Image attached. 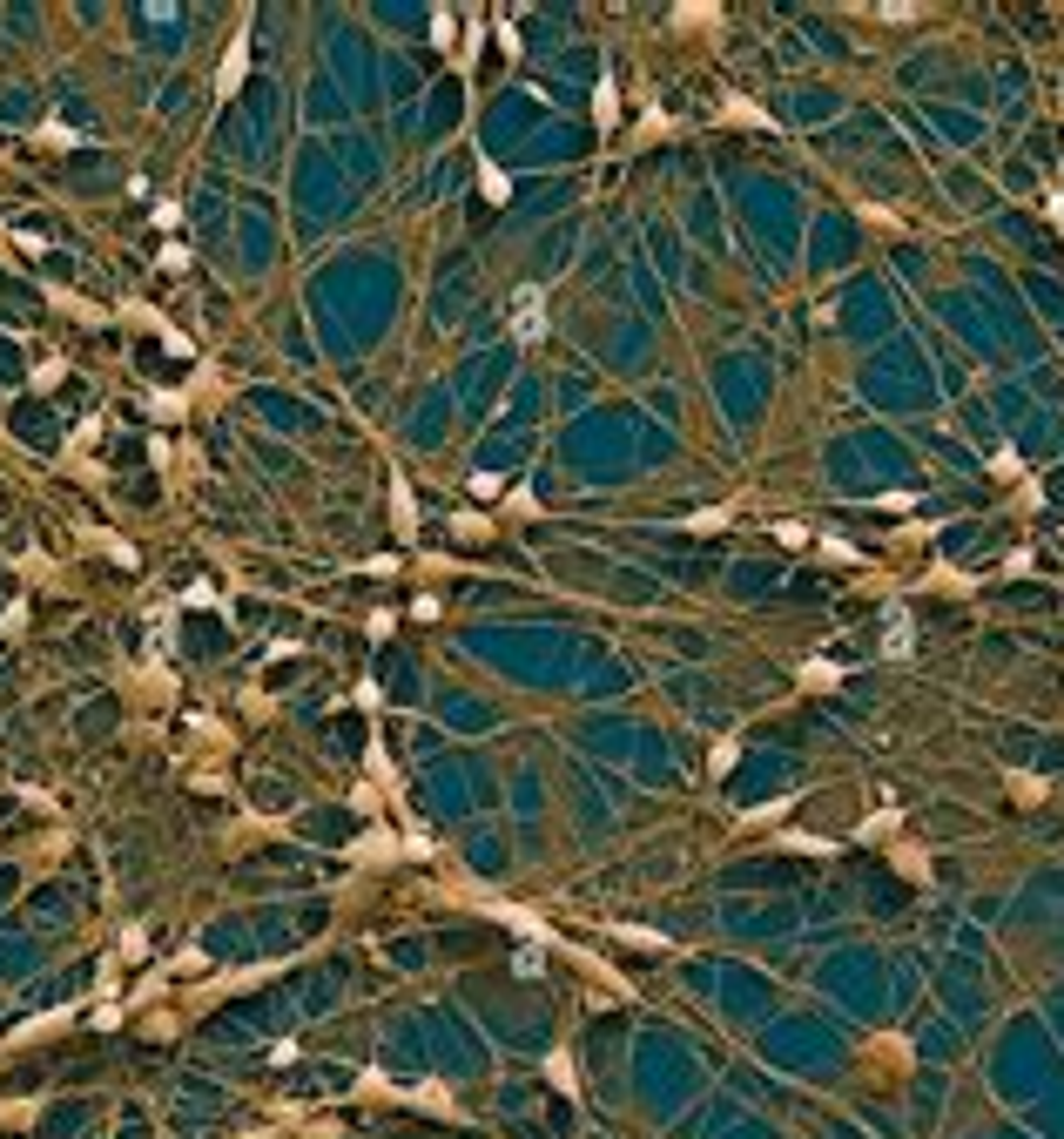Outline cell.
I'll return each instance as SVG.
<instances>
[{"instance_id":"cell-1","label":"cell","mask_w":1064,"mask_h":1139,"mask_svg":"<svg viewBox=\"0 0 1064 1139\" xmlns=\"http://www.w3.org/2000/svg\"><path fill=\"white\" fill-rule=\"evenodd\" d=\"M512 304H519V310H512V324H519V338H539V331H546V290H519Z\"/></svg>"},{"instance_id":"cell-2","label":"cell","mask_w":1064,"mask_h":1139,"mask_svg":"<svg viewBox=\"0 0 1064 1139\" xmlns=\"http://www.w3.org/2000/svg\"><path fill=\"white\" fill-rule=\"evenodd\" d=\"M882 627H889V634H882V654H889V661H903V654H910V620H903V608L882 613Z\"/></svg>"},{"instance_id":"cell-3","label":"cell","mask_w":1064,"mask_h":1139,"mask_svg":"<svg viewBox=\"0 0 1064 1139\" xmlns=\"http://www.w3.org/2000/svg\"><path fill=\"white\" fill-rule=\"evenodd\" d=\"M243 61H250V41H236L223 54V75H216V95H236V81H243Z\"/></svg>"},{"instance_id":"cell-4","label":"cell","mask_w":1064,"mask_h":1139,"mask_svg":"<svg viewBox=\"0 0 1064 1139\" xmlns=\"http://www.w3.org/2000/svg\"><path fill=\"white\" fill-rule=\"evenodd\" d=\"M391 506H398V527H405V532L418 527V520H412V493H405V479H398V486H391Z\"/></svg>"},{"instance_id":"cell-5","label":"cell","mask_w":1064,"mask_h":1139,"mask_svg":"<svg viewBox=\"0 0 1064 1139\" xmlns=\"http://www.w3.org/2000/svg\"><path fill=\"white\" fill-rule=\"evenodd\" d=\"M801 682H808V688H836V668H829V661H808Z\"/></svg>"},{"instance_id":"cell-6","label":"cell","mask_w":1064,"mask_h":1139,"mask_svg":"<svg viewBox=\"0 0 1064 1139\" xmlns=\"http://www.w3.org/2000/svg\"><path fill=\"white\" fill-rule=\"evenodd\" d=\"M620 937H627V944H646V950H660V944H667L660 931H641V924H620Z\"/></svg>"},{"instance_id":"cell-7","label":"cell","mask_w":1064,"mask_h":1139,"mask_svg":"<svg viewBox=\"0 0 1064 1139\" xmlns=\"http://www.w3.org/2000/svg\"><path fill=\"white\" fill-rule=\"evenodd\" d=\"M1011 789H1018L1025 802H1037V796H1044V782H1037V775H1018V769H1011Z\"/></svg>"},{"instance_id":"cell-8","label":"cell","mask_w":1064,"mask_h":1139,"mask_svg":"<svg viewBox=\"0 0 1064 1139\" xmlns=\"http://www.w3.org/2000/svg\"><path fill=\"white\" fill-rule=\"evenodd\" d=\"M889 830H896V809H875L870 823H863V836H889Z\"/></svg>"},{"instance_id":"cell-9","label":"cell","mask_w":1064,"mask_h":1139,"mask_svg":"<svg viewBox=\"0 0 1064 1139\" xmlns=\"http://www.w3.org/2000/svg\"><path fill=\"white\" fill-rule=\"evenodd\" d=\"M1051 216H1058V223H1064V196H1051Z\"/></svg>"}]
</instances>
